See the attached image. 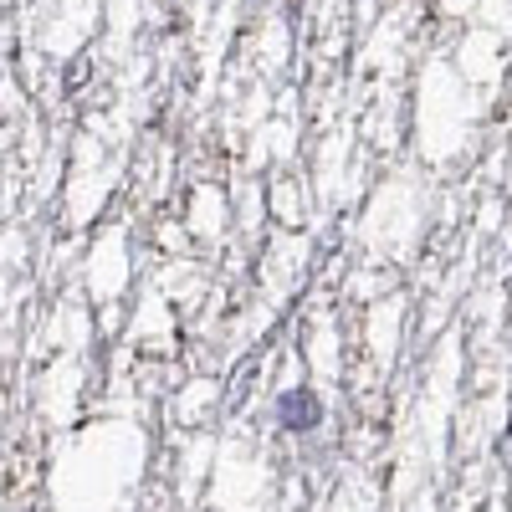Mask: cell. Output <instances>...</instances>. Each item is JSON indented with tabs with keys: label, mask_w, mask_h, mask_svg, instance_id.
Returning <instances> with one entry per match:
<instances>
[{
	"label": "cell",
	"mask_w": 512,
	"mask_h": 512,
	"mask_svg": "<svg viewBox=\"0 0 512 512\" xmlns=\"http://www.w3.org/2000/svg\"><path fill=\"white\" fill-rule=\"evenodd\" d=\"M272 420L282 436H313L318 425L328 420V405L313 384H287V390L272 400Z\"/></svg>",
	"instance_id": "1"
}]
</instances>
